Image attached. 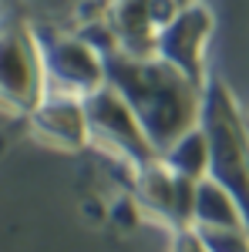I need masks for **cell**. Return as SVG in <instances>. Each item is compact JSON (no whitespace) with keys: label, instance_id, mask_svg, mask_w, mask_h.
Returning a JSON list of instances; mask_svg holds the SVG:
<instances>
[{"label":"cell","instance_id":"6da1fadb","mask_svg":"<svg viewBox=\"0 0 249 252\" xmlns=\"http://www.w3.org/2000/svg\"><path fill=\"white\" fill-rule=\"evenodd\" d=\"M105 61H108V84L118 88V94L132 104L158 158L182 135L202 125L206 88L192 84L172 64H165L162 58H128L121 51L105 54Z\"/></svg>","mask_w":249,"mask_h":252},{"label":"cell","instance_id":"7a4b0ae2","mask_svg":"<svg viewBox=\"0 0 249 252\" xmlns=\"http://www.w3.org/2000/svg\"><path fill=\"white\" fill-rule=\"evenodd\" d=\"M202 131L209 138V178L236 198L249 229V128L222 84L206 91Z\"/></svg>","mask_w":249,"mask_h":252},{"label":"cell","instance_id":"3957f363","mask_svg":"<svg viewBox=\"0 0 249 252\" xmlns=\"http://www.w3.org/2000/svg\"><path fill=\"white\" fill-rule=\"evenodd\" d=\"M44 94V40L20 17L0 20V108L27 118Z\"/></svg>","mask_w":249,"mask_h":252},{"label":"cell","instance_id":"277c9868","mask_svg":"<svg viewBox=\"0 0 249 252\" xmlns=\"http://www.w3.org/2000/svg\"><path fill=\"white\" fill-rule=\"evenodd\" d=\"M84 115H88L91 145H101L105 152H111L121 161H128L132 172L158 161L152 138L145 135L142 121L135 118L132 104L118 94V88L105 84V88H98L95 94H88L84 97Z\"/></svg>","mask_w":249,"mask_h":252},{"label":"cell","instance_id":"5b68a950","mask_svg":"<svg viewBox=\"0 0 249 252\" xmlns=\"http://www.w3.org/2000/svg\"><path fill=\"white\" fill-rule=\"evenodd\" d=\"M44 74H47V91L84 101L108 84V61L88 37L61 34L44 40Z\"/></svg>","mask_w":249,"mask_h":252},{"label":"cell","instance_id":"8992f818","mask_svg":"<svg viewBox=\"0 0 249 252\" xmlns=\"http://www.w3.org/2000/svg\"><path fill=\"white\" fill-rule=\"evenodd\" d=\"M212 34V14L206 3H189V7H175L165 17L158 40H155V58L172 64L175 71H182L192 84L206 88V44Z\"/></svg>","mask_w":249,"mask_h":252},{"label":"cell","instance_id":"52a82bcc","mask_svg":"<svg viewBox=\"0 0 249 252\" xmlns=\"http://www.w3.org/2000/svg\"><path fill=\"white\" fill-rule=\"evenodd\" d=\"M172 0H108L105 27L115 37V51L128 58H155V40L165 17L172 14Z\"/></svg>","mask_w":249,"mask_h":252},{"label":"cell","instance_id":"ba28073f","mask_svg":"<svg viewBox=\"0 0 249 252\" xmlns=\"http://www.w3.org/2000/svg\"><path fill=\"white\" fill-rule=\"evenodd\" d=\"M138 202L162 222H169L175 232L192 229V202H195V185L182 175H175L162 158L138 168Z\"/></svg>","mask_w":249,"mask_h":252},{"label":"cell","instance_id":"9c48e42d","mask_svg":"<svg viewBox=\"0 0 249 252\" xmlns=\"http://www.w3.org/2000/svg\"><path fill=\"white\" fill-rule=\"evenodd\" d=\"M27 125L44 145H54V148H84V145H91L88 115H84L81 97L47 91L37 101V108L27 115Z\"/></svg>","mask_w":249,"mask_h":252},{"label":"cell","instance_id":"30bf717a","mask_svg":"<svg viewBox=\"0 0 249 252\" xmlns=\"http://www.w3.org/2000/svg\"><path fill=\"white\" fill-rule=\"evenodd\" d=\"M192 229L195 232H219V229H246L243 209L215 178H202L195 185V202H192Z\"/></svg>","mask_w":249,"mask_h":252},{"label":"cell","instance_id":"8fae6325","mask_svg":"<svg viewBox=\"0 0 249 252\" xmlns=\"http://www.w3.org/2000/svg\"><path fill=\"white\" fill-rule=\"evenodd\" d=\"M162 161H165L175 175H182V178H189V182H202V178L209 175V138L202 131V125L192 128L189 135L178 138L172 148L162 155Z\"/></svg>","mask_w":249,"mask_h":252},{"label":"cell","instance_id":"7c38bea8","mask_svg":"<svg viewBox=\"0 0 249 252\" xmlns=\"http://www.w3.org/2000/svg\"><path fill=\"white\" fill-rule=\"evenodd\" d=\"M172 252H212V249L202 242V235L195 232V229H185V232H175Z\"/></svg>","mask_w":249,"mask_h":252}]
</instances>
